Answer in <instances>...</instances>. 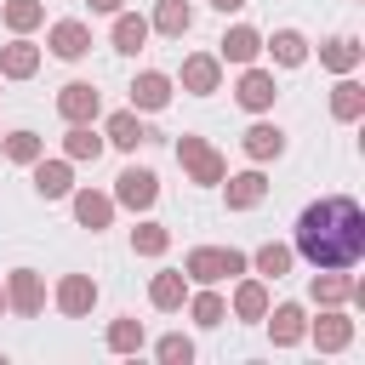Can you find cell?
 I'll use <instances>...</instances> for the list:
<instances>
[{"label": "cell", "instance_id": "39", "mask_svg": "<svg viewBox=\"0 0 365 365\" xmlns=\"http://www.w3.org/2000/svg\"><path fill=\"white\" fill-rule=\"evenodd\" d=\"M0 314H6V285H0Z\"/></svg>", "mask_w": 365, "mask_h": 365}, {"label": "cell", "instance_id": "32", "mask_svg": "<svg viewBox=\"0 0 365 365\" xmlns=\"http://www.w3.org/2000/svg\"><path fill=\"white\" fill-rule=\"evenodd\" d=\"M131 251L137 257H165L171 251V228L165 222H137L131 228Z\"/></svg>", "mask_w": 365, "mask_h": 365}, {"label": "cell", "instance_id": "1", "mask_svg": "<svg viewBox=\"0 0 365 365\" xmlns=\"http://www.w3.org/2000/svg\"><path fill=\"white\" fill-rule=\"evenodd\" d=\"M302 262L314 268H354L365 257V211L348 194H325L297 217V245Z\"/></svg>", "mask_w": 365, "mask_h": 365}, {"label": "cell", "instance_id": "34", "mask_svg": "<svg viewBox=\"0 0 365 365\" xmlns=\"http://www.w3.org/2000/svg\"><path fill=\"white\" fill-rule=\"evenodd\" d=\"M108 348H114V354H137V348H143V319H131V314L108 319Z\"/></svg>", "mask_w": 365, "mask_h": 365}, {"label": "cell", "instance_id": "33", "mask_svg": "<svg viewBox=\"0 0 365 365\" xmlns=\"http://www.w3.org/2000/svg\"><path fill=\"white\" fill-rule=\"evenodd\" d=\"M188 319L211 331V325H222V319H228V302H222V297L205 285V291H194V297H188Z\"/></svg>", "mask_w": 365, "mask_h": 365}, {"label": "cell", "instance_id": "36", "mask_svg": "<svg viewBox=\"0 0 365 365\" xmlns=\"http://www.w3.org/2000/svg\"><path fill=\"white\" fill-rule=\"evenodd\" d=\"M154 354H160L165 365H188V359H194V342H188L182 331H171V336H160V342H154Z\"/></svg>", "mask_w": 365, "mask_h": 365}, {"label": "cell", "instance_id": "9", "mask_svg": "<svg viewBox=\"0 0 365 365\" xmlns=\"http://www.w3.org/2000/svg\"><path fill=\"white\" fill-rule=\"evenodd\" d=\"M234 97H240V108H251V114H268V108H274V97H279V86H274V74H268V68L245 63V74H240Z\"/></svg>", "mask_w": 365, "mask_h": 365}, {"label": "cell", "instance_id": "27", "mask_svg": "<svg viewBox=\"0 0 365 365\" xmlns=\"http://www.w3.org/2000/svg\"><path fill=\"white\" fill-rule=\"evenodd\" d=\"M331 114H336V120H359V114H365V86H359L354 74H336V86H331Z\"/></svg>", "mask_w": 365, "mask_h": 365}, {"label": "cell", "instance_id": "20", "mask_svg": "<svg viewBox=\"0 0 365 365\" xmlns=\"http://www.w3.org/2000/svg\"><path fill=\"white\" fill-rule=\"evenodd\" d=\"M40 68V46L29 34H17L11 46H0V80H29Z\"/></svg>", "mask_w": 365, "mask_h": 365}, {"label": "cell", "instance_id": "35", "mask_svg": "<svg viewBox=\"0 0 365 365\" xmlns=\"http://www.w3.org/2000/svg\"><path fill=\"white\" fill-rule=\"evenodd\" d=\"M40 154H46L40 131H11V137H6V160H11V165H34Z\"/></svg>", "mask_w": 365, "mask_h": 365}, {"label": "cell", "instance_id": "2", "mask_svg": "<svg viewBox=\"0 0 365 365\" xmlns=\"http://www.w3.org/2000/svg\"><path fill=\"white\" fill-rule=\"evenodd\" d=\"M245 268H251V257L234 251V245H194V251L182 257L188 285H222V279H240Z\"/></svg>", "mask_w": 365, "mask_h": 365}, {"label": "cell", "instance_id": "16", "mask_svg": "<svg viewBox=\"0 0 365 365\" xmlns=\"http://www.w3.org/2000/svg\"><path fill=\"white\" fill-rule=\"evenodd\" d=\"M57 308H63L68 319L91 314V308H97V279H91V274H63V279H57Z\"/></svg>", "mask_w": 365, "mask_h": 365}, {"label": "cell", "instance_id": "29", "mask_svg": "<svg viewBox=\"0 0 365 365\" xmlns=\"http://www.w3.org/2000/svg\"><path fill=\"white\" fill-rule=\"evenodd\" d=\"M268 314V279H240L234 285V319H262Z\"/></svg>", "mask_w": 365, "mask_h": 365}, {"label": "cell", "instance_id": "28", "mask_svg": "<svg viewBox=\"0 0 365 365\" xmlns=\"http://www.w3.org/2000/svg\"><path fill=\"white\" fill-rule=\"evenodd\" d=\"M0 23H6L11 34H34V29L46 23V6H40V0H0Z\"/></svg>", "mask_w": 365, "mask_h": 365}, {"label": "cell", "instance_id": "17", "mask_svg": "<svg viewBox=\"0 0 365 365\" xmlns=\"http://www.w3.org/2000/svg\"><path fill=\"white\" fill-rule=\"evenodd\" d=\"M240 148H245V160H279L285 154V131L274 125V120H257V125H245V137H240Z\"/></svg>", "mask_w": 365, "mask_h": 365}, {"label": "cell", "instance_id": "22", "mask_svg": "<svg viewBox=\"0 0 365 365\" xmlns=\"http://www.w3.org/2000/svg\"><path fill=\"white\" fill-rule=\"evenodd\" d=\"M359 63H365V46L354 34H336V40L319 46V68H331V74H354Z\"/></svg>", "mask_w": 365, "mask_h": 365}, {"label": "cell", "instance_id": "6", "mask_svg": "<svg viewBox=\"0 0 365 365\" xmlns=\"http://www.w3.org/2000/svg\"><path fill=\"white\" fill-rule=\"evenodd\" d=\"M6 308L23 314V319H34V314L46 308V279H40L34 268H11V274H6Z\"/></svg>", "mask_w": 365, "mask_h": 365}, {"label": "cell", "instance_id": "31", "mask_svg": "<svg viewBox=\"0 0 365 365\" xmlns=\"http://www.w3.org/2000/svg\"><path fill=\"white\" fill-rule=\"evenodd\" d=\"M291 262H297V251H291V245H279V240H268V245L251 257V268H257L262 279H285V274H291Z\"/></svg>", "mask_w": 365, "mask_h": 365}, {"label": "cell", "instance_id": "11", "mask_svg": "<svg viewBox=\"0 0 365 365\" xmlns=\"http://www.w3.org/2000/svg\"><path fill=\"white\" fill-rule=\"evenodd\" d=\"M268 336H274V348H297L302 336H308V314H302V302H268Z\"/></svg>", "mask_w": 365, "mask_h": 365}, {"label": "cell", "instance_id": "26", "mask_svg": "<svg viewBox=\"0 0 365 365\" xmlns=\"http://www.w3.org/2000/svg\"><path fill=\"white\" fill-rule=\"evenodd\" d=\"M262 51H268L274 63H285V68H297V63H308V40H302L297 29H274V34L262 40Z\"/></svg>", "mask_w": 365, "mask_h": 365}, {"label": "cell", "instance_id": "8", "mask_svg": "<svg viewBox=\"0 0 365 365\" xmlns=\"http://www.w3.org/2000/svg\"><path fill=\"white\" fill-rule=\"evenodd\" d=\"M182 91H188V97L222 91V63H217L211 51H188V57H182Z\"/></svg>", "mask_w": 365, "mask_h": 365}, {"label": "cell", "instance_id": "37", "mask_svg": "<svg viewBox=\"0 0 365 365\" xmlns=\"http://www.w3.org/2000/svg\"><path fill=\"white\" fill-rule=\"evenodd\" d=\"M205 6H217V11L228 17V11H240V6H251V0H205Z\"/></svg>", "mask_w": 365, "mask_h": 365}, {"label": "cell", "instance_id": "12", "mask_svg": "<svg viewBox=\"0 0 365 365\" xmlns=\"http://www.w3.org/2000/svg\"><path fill=\"white\" fill-rule=\"evenodd\" d=\"M308 336H314L319 354H342V348L354 342V319H348L342 308H325L319 319H308Z\"/></svg>", "mask_w": 365, "mask_h": 365}, {"label": "cell", "instance_id": "18", "mask_svg": "<svg viewBox=\"0 0 365 365\" xmlns=\"http://www.w3.org/2000/svg\"><path fill=\"white\" fill-rule=\"evenodd\" d=\"M68 200H74V222H80V228H91V234L114 222V194H97V188H74Z\"/></svg>", "mask_w": 365, "mask_h": 365}, {"label": "cell", "instance_id": "38", "mask_svg": "<svg viewBox=\"0 0 365 365\" xmlns=\"http://www.w3.org/2000/svg\"><path fill=\"white\" fill-rule=\"evenodd\" d=\"M91 11H103V17H114V11H120V0H91Z\"/></svg>", "mask_w": 365, "mask_h": 365}, {"label": "cell", "instance_id": "25", "mask_svg": "<svg viewBox=\"0 0 365 365\" xmlns=\"http://www.w3.org/2000/svg\"><path fill=\"white\" fill-rule=\"evenodd\" d=\"M143 46H148V17H137V11H114V51L137 57Z\"/></svg>", "mask_w": 365, "mask_h": 365}, {"label": "cell", "instance_id": "13", "mask_svg": "<svg viewBox=\"0 0 365 365\" xmlns=\"http://www.w3.org/2000/svg\"><path fill=\"white\" fill-rule=\"evenodd\" d=\"M222 200H228V211H251V205L268 200V177L257 165L251 171H234V177H222Z\"/></svg>", "mask_w": 365, "mask_h": 365}, {"label": "cell", "instance_id": "5", "mask_svg": "<svg viewBox=\"0 0 365 365\" xmlns=\"http://www.w3.org/2000/svg\"><path fill=\"white\" fill-rule=\"evenodd\" d=\"M57 114H63L68 125H91V120L103 114V91H97L91 80H68V86L57 91Z\"/></svg>", "mask_w": 365, "mask_h": 365}, {"label": "cell", "instance_id": "14", "mask_svg": "<svg viewBox=\"0 0 365 365\" xmlns=\"http://www.w3.org/2000/svg\"><path fill=\"white\" fill-rule=\"evenodd\" d=\"M257 57H262V34H257L251 23H234V29L217 40V63H240V68H245V63H257Z\"/></svg>", "mask_w": 365, "mask_h": 365}, {"label": "cell", "instance_id": "7", "mask_svg": "<svg viewBox=\"0 0 365 365\" xmlns=\"http://www.w3.org/2000/svg\"><path fill=\"white\" fill-rule=\"evenodd\" d=\"M46 46H51V57H63V63H80V57L91 51V29H86L80 17H57V23L46 29Z\"/></svg>", "mask_w": 365, "mask_h": 365}, {"label": "cell", "instance_id": "19", "mask_svg": "<svg viewBox=\"0 0 365 365\" xmlns=\"http://www.w3.org/2000/svg\"><path fill=\"white\" fill-rule=\"evenodd\" d=\"M148 302H154L160 314H177V308L188 302V274H182V268H160V274L148 279Z\"/></svg>", "mask_w": 365, "mask_h": 365}, {"label": "cell", "instance_id": "15", "mask_svg": "<svg viewBox=\"0 0 365 365\" xmlns=\"http://www.w3.org/2000/svg\"><path fill=\"white\" fill-rule=\"evenodd\" d=\"M165 103H171V74L143 68V74L131 80V108H137V114H160Z\"/></svg>", "mask_w": 365, "mask_h": 365}, {"label": "cell", "instance_id": "30", "mask_svg": "<svg viewBox=\"0 0 365 365\" xmlns=\"http://www.w3.org/2000/svg\"><path fill=\"white\" fill-rule=\"evenodd\" d=\"M103 148H108V143H103L91 125H68V137H63V160H74V165H80V160H91V165H97V154H103Z\"/></svg>", "mask_w": 365, "mask_h": 365}, {"label": "cell", "instance_id": "24", "mask_svg": "<svg viewBox=\"0 0 365 365\" xmlns=\"http://www.w3.org/2000/svg\"><path fill=\"white\" fill-rule=\"evenodd\" d=\"M308 291H314V302H319V308H342V302L354 297V279H348L342 268H319Z\"/></svg>", "mask_w": 365, "mask_h": 365}, {"label": "cell", "instance_id": "23", "mask_svg": "<svg viewBox=\"0 0 365 365\" xmlns=\"http://www.w3.org/2000/svg\"><path fill=\"white\" fill-rule=\"evenodd\" d=\"M103 143L108 148H137V143H148V131H143V120H137V108H114L108 114V125H103Z\"/></svg>", "mask_w": 365, "mask_h": 365}, {"label": "cell", "instance_id": "4", "mask_svg": "<svg viewBox=\"0 0 365 365\" xmlns=\"http://www.w3.org/2000/svg\"><path fill=\"white\" fill-rule=\"evenodd\" d=\"M160 200V177L148 171V165H125L120 177H114V205H125V211H148Z\"/></svg>", "mask_w": 365, "mask_h": 365}, {"label": "cell", "instance_id": "21", "mask_svg": "<svg viewBox=\"0 0 365 365\" xmlns=\"http://www.w3.org/2000/svg\"><path fill=\"white\" fill-rule=\"evenodd\" d=\"M194 29V6L188 0H160L154 17H148V34H165V40H182Z\"/></svg>", "mask_w": 365, "mask_h": 365}, {"label": "cell", "instance_id": "3", "mask_svg": "<svg viewBox=\"0 0 365 365\" xmlns=\"http://www.w3.org/2000/svg\"><path fill=\"white\" fill-rule=\"evenodd\" d=\"M177 165L188 171V182H200V188H217L222 177H228V160L205 143V137H194V131H182L177 137Z\"/></svg>", "mask_w": 365, "mask_h": 365}, {"label": "cell", "instance_id": "10", "mask_svg": "<svg viewBox=\"0 0 365 365\" xmlns=\"http://www.w3.org/2000/svg\"><path fill=\"white\" fill-rule=\"evenodd\" d=\"M29 171H34V194L40 200H68L74 194V160H46L40 154Z\"/></svg>", "mask_w": 365, "mask_h": 365}]
</instances>
